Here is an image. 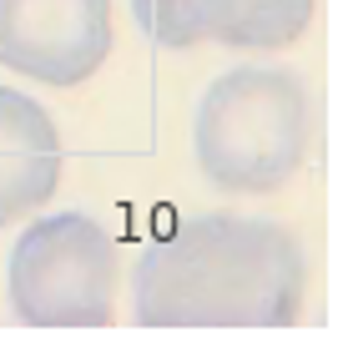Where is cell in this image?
Instances as JSON below:
<instances>
[{"label": "cell", "instance_id": "cell-2", "mask_svg": "<svg viewBox=\"0 0 353 353\" xmlns=\"http://www.w3.org/2000/svg\"><path fill=\"white\" fill-rule=\"evenodd\" d=\"M313 147V96L283 66H232L202 91L192 117L197 172L228 197L288 187Z\"/></svg>", "mask_w": 353, "mask_h": 353}, {"label": "cell", "instance_id": "cell-1", "mask_svg": "<svg viewBox=\"0 0 353 353\" xmlns=\"http://www.w3.org/2000/svg\"><path fill=\"white\" fill-rule=\"evenodd\" d=\"M303 293L308 252L272 217H187L132 268L141 328H293Z\"/></svg>", "mask_w": 353, "mask_h": 353}, {"label": "cell", "instance_id": "cell-3", "mask_svg": "<svg viewBox=\"0 0 353 353\" xmlns=\"http://www.w3.org/2000/svg\"><path fill=\"white\" fill-rule=\"evenodd\" d=\"M121 248L91 212H46L15 237L6 298L26 328H106L117 318Z\"/></svg>", "mask_w": 353, "mask_h": 353}, {"label": "cell", "instance_id": "cell-6", "mask_svg": "<svg viewBox=\"0 0 353 353\" xmlns=\"http://www.w3.org/2000/svg\"><path fill=\"white\" fill-rule=\"evenodd\" d=\"M61 187V132L36 96L0 86V228L41 212Z\"/></svg>", "mask_w": 353, "mask_h": 353}, {"label": "cell", "instance_id": "cell-5", "mask_svg": "<svg viewBox=\"0 0 353 353\" xmlns=\"http://www.w3.org/2000/svg\"><path fill=\"white\" fill-rule=\"evenodd\" d=\"M141 36L162 51L217 41L228 51H283L313 21V0H132Z\"/></svg>", "mask_w": 353, "mask_h": 353}, {"label": "cell", "instance_id": "cell-4", "mask_svg": "<svg viewBox=\"0 0 353 353\" xmlns=\"http://www.w3.org/2000/svg\"><path fill=\"white\" fill-rule=\"evenodd\" d=\"M111 56V0H0V66L71 91Z\"/></svg>", "mask_w": 353, "mask_h": 353}]
</instances>
